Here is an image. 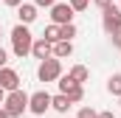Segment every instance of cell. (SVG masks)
Here are the masks:
<instances>
[{
  "mask_svg": "<svg viewBox=\"0 0 121 118\" xmlns=\"http://www.w3.org/2000/svg\"><path fill=\"white\" fill-rule=\"evenodd\" d=\"M110 39H113V45L118 48V45H121V28H118V31H113V34H110Z\"/></svg>",
  "mask_w": 121,
  "mask_h": 118,
  "instance_id": "20",
  "label": "cell"
},
{
  "mask_svg": "<svg viewBox=\"0 0 121 118\" xmlns=\"http://www.w3.org/2000/svg\"><path fill=\"white\" fill-rule=\"evenodd\" d=\"M42 37H45L48 42H56V39H62V34H59V25H56V23H51V25L45 28V34H42Z\"/></svg>",
  "mask_w": 121,
  "mask_h": 118,
  "instance_id": "15",
  "label": "cell"
},
{
  "mask_svg": "<svg viewBox=\"0 0 121 118\" xmlns=\"http://www.w3.org/2000/svg\"><path fill=\"white\" fill-rule=\"evenodd\" d=\"M51 54H54L56 59H68L70 54H73V42H70V39H56V42H54V51H51Z\"/></svg>",
  "mask_w": 121,
  "mask_h": 118,
  "instance_id": "10",
  "label": "cell"
},
{
  "mask_svg": "<svg viewBox=\"0 0 121 118\" xmlns=\"http://www.w3.org/2000/svg\"><path fill=\"white\" fill-rule=\"evenodd\" d=\"M34 3H37V6H39V8H51V6H54V3H56V0H34Z\"/></svg>",
  "mask_w": 121,
  "mask_h": 118,
  "instance_id": "21",
  "label": "cell"
},
{
  "mask_svg": "<svg viewBox=\"0 0 121 118\" xmlns=\"http://www.w3.org/2000/svg\"><path fill=\"white\" fill-rule=\"evenodd\" d=\"M3 110L9 113V118H23V113H28V93L23 87L9 90L3 98Z\"/></svg>",
  "mask_w": 121,
  "mask_h": 118,
  "instance_id": "1",
  "label": "cell"
},
{
  "mask_svg": "<svg viewBox=\"0 0 121 118\" xmlns=\"http://www.w3.org/2000/svg\"><path fill=\"white\" fill-rule=\"evenodd\" d=\"M93 3H96V6H99V8H104V6H110V3H113V0H93Z\"/></svg>",
  "mask_w": 121,
  "mask_h": 118,
  "instance_id": "24",
  "label": "cell"
},
{
  "mask_svg": "<svg viewBox=\"0 0 121 118\" xmlns=\"http://www.w3.org/2000/svg\"><path fill=\"white\" fill-rule=\"evenodd\" d=\"M37 8H39L37 3H20V6H17V20L26 23V25H31V23L37 20Z\"/></svg>",
  "mask_w": 121,
  "mask_h": 118,
  "instance_id": "9",
  "label": "cell"
},
{
  "mask_svg": "<svg viewBox=\"0 0 121 118\" xmlns=\"http://www.w3.org/2000/svg\"><path fill=\"white\" fill-rule=\"evenodd\" d=\"M68 76H70V79H76L79 84H85V82L90 79V70H87L85 65H73V67L68 70Z\"/></svg>",
  "mask_w": 121,
  "mask_h": 118,
  "instance_id": "12",
  "label": "cell"
},
{
  "mask_svg": "<svg viewBox=\"0 0 121 118\" xmlns=\"http://www.w3.org/2000/svg\"><path fill=\"white\" fill-rule=\"evenodd\" d=\"M99 118H116V113H110V110H104V113H99Z\"/></svg>",
  "mask_w": 121,
  "mask_h": 118,
  "instance_id": "25",
  "label": "cell"
},
{
  "mask_svg": "<svg viewBox=\"0 0 121 118\" xmlns=\"http://www.w3.org/2000/svg\"><path fill=\"white\" fill-rule=\"evenodd\" d=\"M118 51H121V45H118Z\"/></svg>",
  "mask_w": 121,
  "mask_h": 118,
  "instance_id": "31",
  "label": "cell"
},
{
  "mask_svg": "<svg viewBox=\"0 0 121 118\" xmlns=\"http://www.w3.org/2000/svg\"><path fill=\"white\" fill-rule=\"evenodd\" d=\"M118 107H121V96H118Z\"/></svg>",
  "mask_w": 121,
  "mask_h": 118,
  "instance_id": "29",
  "label": "cell"
},
{
  "mask_svg": "<svg viewBox=\"0 0 121 118\" xmlns=\"http://www.w3.org/2000/svg\"><path fill=\"white\" fill-rule=\"evenodd\" d=\"M118 8H121V3H118Z\"/></svg>",
  "mask_w": 121,
  "mask_h": 118,
  "instance_id": "30",
  "label": "cell"
},
{
  "mask_svg": "<svg viewBox=\"0 0 121 118\" xmlns=\"http://www.w3.org/2000/svg\"><path fill=\"white\" fill-rule=\"evenodd\" d=\"M51 51H54V42H48L45 37H37L34 45H31V56H34V59H48Z\"/></svg>",
  "mask_w": 121,
  "mask_h": 118,
  "instance_id": "8",
  "label": "cell"
},
{
  "mask_svg": "<svg viewBox=\"0 0 121 118\" xmlns=\"http://www.w3.org/2000/svg\"><path fill=\"white\" fill-rule=\"evenodd\" d=\"M59 76H62V62L54 54L48 59H39V65H37V79L39 82H56Z\"/></svg>",
  "mask_w": 121,
  "mask_h": 118,
  "instance_id": "3",
  "label": "cell"
},
{
  "mask_svg": "<svg viewBox=\"0 0 121 118\" xmlns=\"http://www.w3.org/2000/svg\"><path fill=\"white\" fill-rule=\"evenodd\" d=\"M51 107H54L56 113H68L73 104H70V98H68L65 93H56V96H51Z\"/></svg>",
  "mask_w": 121,
  "mask_h": 118,
  "instance_id": "11",
  "label": "cell"
},
{
  "mask_svg": "<svg viewBox=\"0 0 121 118\" xmlns=\"http://www.w3.org/2000/svg\"><path fill=\"white\" fill-rule=\"evenodd\" d=\"M0 87L6 90V93H9V90H17L20 87V73H17L14 67H9V65L0 67Z\"/></svg>",
  "mask_w": 121,
  "mask_h": 118,
  "instance_id": "7",
  "label": "cell"
},
{
  "mask_svg": "<svg viewBox=\"0 0 121 118\" xmlns=\"http://www.w3.org/2000/svg\"><path fill=\"white\" fill-rule=\"evenodd\" d=\"M65 96L70 98V104H79V101L85 98V87H82V84H76V87H70V90H68Z\"/></svg>",
  "mask_w": 121,
  "mask_h": 118,
  "instance_id": "14",
  "label": "cell"
},
{
  "mask_svg": "<svg viewBox=\"0 0 121 118\" xmlns=\"http://www.w3.org/2000/svg\"><path fill=\"white\" fill-rule=\"evenodd\" d=\"M101 25H104L107 34H113V31L121 28V8L116 6V3H110V6L101 8Z\"/></svg>",
  "mask_w": 121,
  "mask_h": 118,
  "instance_id": "5",
  "label": "cell"
},
{
  "mask_svg": "<svg viewBox=\"0 0 121 118\" xmlns=\"http://www.w3.org/2000/svg\"><path fill=\"white\" fill-rule=\"evenodd\" d=\"M56 84H59V93H68L70 87H76L79 82H76V79H70V76H59V79H56Z\"/></svg>",
  "mask_w": 121,
  "mask_h": 118,
  "instance_id": "17",
  "label": "cell"
},
{
  "mask_svg": "<svg viewBox=\"0 0 121 118\" xmlns=\"http://www.w3.org/2000/svg\"><path fill=\"white\" fill-rule=\"evenodd\" d=\"M73 14H76V11H73L70 3H59V0H56V3L51 6V23H56V25L73 23Z\"/></svg>",
  "mask_w": 121,
  "mask_h": 118,
  "instance_id": "6",
  "label": "cell"
},
{
  "mask_svg": "<svg viewBox=\"0 0 121 118\" xmlns=\"http://www.w3.org/2000/svg\"><path fill=\"white\" fill-rule=\"evenodd\" d=\"M31 45H34V37H31V31L26 23H17L14 28H11V51H14V56H28L31 54Z\"/></svg>",
  "mask_w": 121,
  "mask_h": 118,
  "instance_id": "2",
  "label": "cell"
},
{
  "mask_svg": "<svg viewBox=\"0 0 121 118\" xmlns=\"http://www.w3.org/2000/svg\"><path fill=\"white\" fill-rule=\"evenodd\" d=\"M0 118H9V113L3 110V104H0Z\"/></svg>",
  "mask_w": 121,
  "mask_h": 118,
  "instance_id": "26",
  "label": "cell"
},
{
  "mask_svg": "<svg viewBox=\"0 0 121 118\" xmlns=\"http://www.w3.org/2000/svg\"><path fill=\"white\" fill-rule=\"evenodd\" d=\"M107 93L116 96V98L121 96V73H113V76L107 79Z\"/></svg>",
  "mask_w": 121,
  "mask_h": 118,
  "instance_id": "13",
  "label": "cell"
},
{
  "mask_svg": "<svg viewBox=\"0 0 121 118\" xmlns=\"http://www.w3.org/2000/svg\"><path fill=\"white\" fill-rule=\"evenodd\" d=\"M3 98H6V90H3V87H0V104H3Z\"/></svg>",
  "mask_w": 121,
  "mask_h": 118,
  "instance_id": "27",
  "label": "cell"
},
{
  "mask_svg": "<svg viewBox=\"0 0 121 118\" xmlns=\"http://www.w3.org/2000/svg\"><path fill=\"white\" fill-rule=\"evenodd\" d=\"M76 118H99V113H96L93 107H82V110L76 113Z\"/></svg>",
  "mask_w": 121,
  "mask_h": 118,
  "instance_id": "18",
  "label": "cell"
},
{
  "mask_svg": "<svg viewBox=\"0 0 121 118\" xmlns=\"http://www.w3.org/2000/svg\"><path fill=\"white\" fill-rule=\"evenodd\" d=\"M0 37H3V25H0Z\"/></svg>",
  "mask_w": 121,
  "mask_h": 118,
  "instance_id": "28",
  "label": "cell"
},
{
  "mask_svg": "<svg viewBox=\"0 0 121 118\" xmlns=\"http://www.w3.org/2000/svg\"><path fill=\"white\" fill-rule=\"evenodd\" d=\"M59 34H62V39H70V42H73V37H76L79 31H76L73 23H65V25H59Z\"/></svg>",
  "mask_w": 121,
  "mask_h": 118,
  "instance_id": "16",
  "label": "cell"
},
{
  "mask_svg": "<svg viewBox=\"0 0 121 118\" xmlns=\"http://www.w3.org/2000/svg\"><path fill=\"white\" fill-rule=\"evenodd\" d=\"M3 3H6V6H9V8H17V6H20V3H23V0H3Z\"/></svg>",
  "mask_w": 121,
  "mask_h": 118,
  "instance_id": "23",
  "label": "cell"
},
{
  "mask_svg": "<svg viewBox=\"0 0 121 118\" xmlns=\"http://www.w3.org/2000/svg\"><path fill=\"white\" fill-rule=\"evenodd\" d=\"M6 62H9V54H6V51L0 48V67H6Z\"/></svg>",
  "mask_w": 121,
  "mask_h": 118,
  "instance_id": "22",
  "label": "cell"
},
{
  "mask_svg": "<svg viewBox=\"0 0 121 118\" xmlns=\"http://www.w3.org/2000/svg\"><path fill=\"white\" fill-rule=\"evenodd\" d=\"M70 6H73V11H85L87 6H90V0H68Z\"/></svg>",
  "mask_w": 121,
  "mask_h": 118,
  "instance_id": "19",
  "label": "cell"
},
{
  "mask_svg": "<svg viewBox=\"0 0 121 118\" xmlns=\"http://www.w3.org/2000/svg\"><path fill=\"white\" fill-rule=\"evenodd\" d=\"M51 110V93L48 90H37L28 96V113L31 115H45Z\"/></svg>",
  "mask_w": 121,
  "mask_h": 118,
  "instance_id": "4",
  "label": "cell"
}]
</instances>
